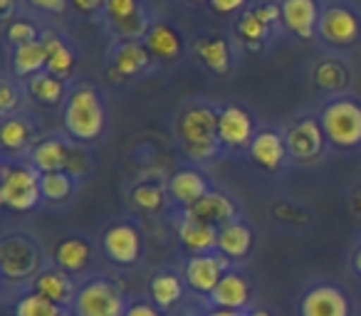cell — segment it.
<instances>
[{"label": "cell", "mask_w": 361, "mask_h": 316, "mask_svg": "<svg viewBox=\"0 0 361 316\" xmlns=\"http://www.w3.org/2000/svg\"><path fill=\"white\" fill-rule=\"evenodd\" d=\"M176 141L191 161H213L223 148L218 139V109H213L211 104L188 106L176 121Z\"/></svg>", "instance_id": "cell-1"}, {"label": "cell", "mask_w": 361, "mask_h": 316, "mask_svg": "<svg viewBox=\"0 0 361 316\" xmlns=\"http://www.w3.org/2000/svg\"><path fill=\"white\" fill-rule=\"evenodd\" d=\"M62 121H65V131L77 144L99 141L106 129V109L102 94L90 84L75 87L65 99Z\"/></svg>", "instance_id": "cell-2"}, {"label": "cell", "mask_w": 361, "mask_h": 316, "mask_svg": "<svg viewBox=\"0 0 361 316\" xmlns=\"http://www.w3.org/2000/svg\"><path fill=\"white\" fill-rule=\"evenodd\" d=\"M42 173L32 163L3 161L0 168V203L13 213H27L42 201Z\"/></svg>", "instance_id": "cell-3"}, {"label": "cell", "mask_w": 361, "mask_h": 316, "mask_svg": "<svg viewBox=\"0 0 361 316\" xmlns=\"http://www.w3.org/2000/svg\"><path fill=\"white\" fill-rule=\"evenodd\" d=\"M326 141L336 148H356L361 146V104L356 99H331L319 114Z\"/></svg>", "instance_id": "cell-4"}, {"label": "cell", "mask_w": 361, "mask_h": 316, "mask_svg": "<svg viewBox=\"0 0 361 316\" xmlns=\"http://www.w3.org/2000/svg\"><path fill=\"white\" fill-rule=\"evenodd\" d=\"M126 299L111 279H90L80 286L72 304L75 316H126Z\"/></svg>", "instance_id": "cell-5"}, {"label": "cell", "mask_w": 361, "mask_h": 316, "mask_svg": "<svg viewBox=\"0 0 361 316\" xmlns=\"http://www.w3.org/2000/svg\"><path fill=\"white\" fill-rule=\"evenodd\" d=\"M0 272L8 282H23L40 272V250L25 235H8L0 242Z\"/></svg>", "instance_id": "cell-6"}, {"label": "cell", "mask_w": 361, "mask_h": 316, "mask_svg": "<svg viewBox=\"0 0 361 316\" xmlns=\"http://www.w3.org/2000/svg\"><path fill=\"white\" fill-rule=\"evenodd\" d=\"M317 35L322 42L331 47H351L359 42L361 37V18L356 11H351L344 3H334V6L322 11L319 30Z\"/></svg>", "instance_id": "cell-7"}, {"label": "cell", "mask_w": 361, "mask_h": 316, "mask_svg": "<svg viewBox=\"0 0 361 316\" xmlns=\"http://www.w3.org/2000/svg\"><path fill=\"white\" fill-rule=\"evenodd\" d=\"M109 60L111 82H126L131 77L144 75L156 62L144 40H116V45L111 47Z\"/></svg>", "instance_id": "cell-8"}, {"label": "cell", "mask_w": 361, "mask_h": 316, "mask_svg": "<svg viewBox=\"0 0 361 316\" xmlns=\"http://www.w3.org/2000/svg\"><path fill=\"white\" fill-rule=\"evenodd\" d=\"M218 139H221L223 148H250L252 139H255V121H252L250 111L238 104L218 109Z\"/></svg>", "instance_id": "cell-9"}, {"label": "cell", "mask_w": 361, "mask_h": 316, "mask_svg": "<svg viewBox=\"0 0 361 316\" xmlns=\"http://www.w3.org/2000/svg\"><path fill=\"white\" fill-rule=\"evenodd\" d=\"M231 270V260L221 252H206V255H193L186 262L183 270V279L198 294L211 296V291L218 286V282L223 279V274Z\"/></svg>", "instance_id": "cell-10"}, {"label": "cell", "mask_w": 361, "mask_h": 316, "mask_svg": "<svg viewBox=\"0 0 361 316\" xmlns=\"http://www.w3.org/2000/svg\"><path fill=\"white\" fill-rule=\"evenodd\" d=\"M102 250L109 257L114 265L119 267H129L134 265L141 257V232L139 227H134L131 222H116L102 237Z\"/></svg>", "instance_id": "cell-11"}, {"label": "cell", "mask_w": 361, "mask_h": 316, "mask_svg": "<svg viewBox=\"0 0 361 316\" xmlns=\"http://www.w3.org/2000/svg\"><path fill=\"white\" fill-rule=\"evenodd\" d=\"M287 151L295 161H314L319 158L324 151L326 134L322 129L319 119H300L297 124H292L285 134Z\"/></svg>", "instance_id": "cell-12"}, {"label": "cell", "mask_w": 361, "mask_h": 316, "mask_svg": "<svg viewBox=\"0 0 361 316\" xmlns=\"http://www.w3.org/2000/svg\"><path fill=\"white\" fill-rule=\"evenodd\" d=\"M300 316H351V304L336 284H317L305 291Z\"/></svg>", "instance_id": "cell-13"}, {"label": "cell", "mask_w": 361, "mask_h": 316, "mask_svg": "<svg viewBox=\"0 0 361 316\" xmlns=\"http://www.w3.org/2000/svg\"><path fill=\"white\" fill-rule=\"evenodd\" d=\"M282 25L300 40H312L319 30V0H280Z\"/></svg>", "instance_id": "cell-14"}, {"label": "cell", "mask_w": 361, "mask_h": 316, "mask_svg": "<svg viewBox=\"0 0 361 316\" xmlns=\"http://www.w3.org/2000/svg\"><path fill=\"white\" fill-rule=\"evenodd\" d=\"M247 151H250L252 163H255V166H260L262 171H267V173L280 171V168L285 166L287 156H290L285 134H280V131H272V129L257 131Z\"/></svg>", "instance_id": "cell-15"}, {"label": "cell", "mask_w": 361, "mask_h": 316, "mask_svg": "<svg viewBox=\"0 0 361 316\" xmlns=\"http://www.w3.org/2000/svg\"><path fill=\"white\" fill-rule=\"evenodd\" d=\"M180 215L193 217V220H201L208 222V225H216L223 227L228 222L238 220V206L228 193L223 191H211L206 198L196 203L193 208H186V210H180Z\"/></svg>", "instance_id": "cell-16"}, {"label": "cell", "mask_w": 361, "mask_h": 316, "mask_svg": "<svg viewBox=\"0 0 361 316\" xmlns=\"http://www.w3.org/2000/svg\"><path fill=\"white\" fill-rule=\"evenodd\" d=\"M211 193L208 178L198 168H180L171 176L169 183V196L173 198L176 206H180V210L193 208L201 198H206Z\"/></svg>", "instance_id": "cell-17"}, {"label": "cell", "mask_w": 361, "mask_h": 316, "mask_svg": "<svg viewBox=\"0 0 361 316\" xmlns=\"http://www.w3.org/2000/svg\"><path fill=\"white\" fill-rule=\"evenodd\" d=\"M144 42L151 55H154V60L164 62V65H171V62L180 60V55H183V35L166 20L151 23Z\"/></svg>", "instance_id": "cell-18"}, {"label": "cell", "mask_w": 361, "mask_h": 316, "mask_svg": "<svg viewBox=\"0 0 361 316\" xmlns=\"http://www.w3.org/2000/svg\"><path fill=\"white\" fill-rule=\"evenodd\" d=\"M250 299H252V286L247 282V277L238 270H228L223 274V279L218 282L216 289L211 291V304L223 306V309L245 311Z\"/></svg>", "instance_id": "cell-19"}, {"label": "cell", "mask_w": 361, "mask_h": 316, "mask_svg": "<svg viewBox=\"0 0 361 316\" xmlns=\"http://www.w3.org/2000/svg\"><path fill=\"white\" fill-rule=\"evenodd\" d=\"M32 291L47 296V299L60 306H72L80 289H77V284L65 270L55 267V270H40L32 277Z\"/></svg>", "instance_id": "cell-20"}, {"label": "cell", "mask_w": 361, "mask_h": 316, "mask_svg": "<svg viewBox=\"0 0 361 316\" xmlns=\"http://www.w3.org/2000/svg\"><path fill=\"white\" fill-rule=\"evenodd\" d=\"M252 245H255V232H252V227L247 225V222H243L240 217L218 230V252L226 255L231 262L245 260L252 252Z\"/></svg>", "instance_id": "cell-21"}, {"label": "cell", "mask_w": 361, "mask_h": 316, "mask_svg": "<svg viewBox=\"0 0 361 316\" xmlns=\"http://www.w3.org/2000/svg\"><path fill=\"white\" fill-rule=\"evenodd\" d=\"M176 230H178L180 245L186 247L188 252H193V255H206V252L218 250V230H221V227L180 215Z\"/></svg>", "instance_id": "cell-22"}, {"label": "cell", "mask_w": 361, "mask_h": 316, "mask_svg": "<svg viewBox=\"0 0 361 316\" xmlns=\"http://www.w3.org/2000/svg\"><path fill=\"white\" fill-rule=\"evenodd\" d=\"M196 57L213 72V75H228L233 70V47L226 37L211 35V37H198L196 45Z\"/></svg>", "instance_id": "cell-23"}, {"label": "cell", "mask_w": 361, "mask_h": 316, "mask_svg": "<svg viewBox=\"0 0 361 316\" xmlns=\"http://www.w3.org/2000/svg\"><path fill=\"white\" fill-rule=\"evenodd\" d=\"M70 144L62 141L60 136H50V139L40 141L32 146L30 151V163L40 173H52V171H65L67 161H70Z\"/></svg>", "instance_id": "cell-24"}, {"label": "cell", "mask_w": 361, "mask_h": 316, "mask_svg": "<svg viewBox=\"0 0 361 316\" xmlns=\"http://www.w3.org/2000/svg\"><path fill=\"white\" fill-rule=\"evenodd\" d=\"M92 262V247L85 237H65L55 245V265L67 274H82Z\"/></svg>", "instance_id": "cell-25"}, {"label": "cell", "mask_w": 361, "mask_h": 316, "mask_svg": "<svg viewBox=\"0 0 361 316\" xmlns=\"http://www.w3.org/2000/svg\"><path fill=\"white\" fill-rule=\"evenodd\" d=\"M40 40H42V45H45V50H47V72L57 75L60 80H67V77H70L72 72H75V67H77L75 50L67 45L65 37L57 35V32H52V30L42 32Z\"/></svg>", "instance_id": "cell-26"}, {"label": "cell", "mask_w": 361, "mask_h": 316, "mask_svg": "<svg viewBox=\"0 0 361 316\" xmlns=\"http://www.w3.org/2000/svg\"><path fill=\"white\" fill-rule=\"evenodd\" d=\"M47 70V50L42 40L13 47V75L18 80H30Z\"/></svg>", "instance_id": "cell-27"}, {"label": "cell", "mask_w": 361, "mask_h": 316, "mask_svg": "<svg viewBox=\"0 0 361 316\" xmlns=\"http://www.w3.org/2000/svg\"><path fill=\"white\" fill-rule=\"evenodd\" d=\"M149 296L159 309H171L183 299V279L173 272H159L149 282Z\"/></svg>", "instance_id": "cell-28"}, {"label": "cell", "mask_w": 361, "mask_h": 316, "mask_svg": "<svg viewBox=\"0 0 361 316\" xmlns=\"http://www.w3.org/2000/svg\"><path fill=\"white\" fill-rule=\"evenodd\" d=\"M0 144L6 153H25L32 144V126L23 116H8L0 126Z\"/></svg>", "instance_id": "cell-29"}, {"label": "cell", "mask_w": 361, "mask_h": 316, "mask_svg": "<svg viewBox=\"0 0 361 316\" xmlns=\"http://www.w3.org/2000/svg\"><path fill=\"white\" fill-rule=\"evenodd\" d=\"M27 91H30L32 99H37L45 106H57L60 101L67 99L65 80H60V77L52 75V72H47V70L27 80Z\"/></svg>", "instance_id": "cell-30"}, {"label": "cell", "mask_w": 361, "mask_h": 316, "mask_svg": "<svg viewBox=\"0 0 361 316\" xmlns=\"http://www.w3.org/2000/svg\"><path fill=\"white\" fill-rule=\"evenodd\" d=\"M40 188H42V201L52 203V206H60V203H67L75 196V178L67 171L42 173Z\"/></svg>", "instance_id": "cell-31"}, {"label": "cell", "mask_w": 361, "mask_h": 316, "mask_svg": "<svg viewBox=\"0 0 361 316\" xmlns=\"http://www.w3.org/2000/svg\"><path fill=\"white\" fill-rule=\"evenodd\" d=\"M16 316H70L67 306H60L50 301L47 296L37 294V291H27L16 301Z\"/></svg>", "instance_id": "cell-32"}, {"label": "cell", "mask_w": 361, "mask_h": 316, "mask_svg": "<svg viewBox=\"0 0 361 316\" xmlns=\"http://www.w3.org/2000/svg\"><path fill=\"white\" fill-rule=\"evenodd\" d=\"M141 13H146L141 0H106L104 18L106 25L111 27V32H116L119 27H124L126 23H131L134 18H139Z\"/></svg>", "instance_id": "cell-33"}, {"label": "cell", "mask_w": 361, "mask_h": 316, "mask_svg": "<svg viewBox=\"0 0 361 316\" xmlns=\"http://www.w3.org/2000/svg\"><path fill=\"white\" fill-rule=\"evenodd\" d=\"M349 82V72L336 60H324L314 67V84L324 91H339Z\"/></svg>", "instance_id": "cell-34"}, {"label": "cell", "mask_w": 361, "mask_h": 316, "mask_svg": "<svg viewBox=\"0 0 361 316\" xmlns=\"http://www.w3.org/2000/svg\"><path fill=\"white\" fill-rule=\"evenodd\" d=\"M270 32H272V27L265 25V23L255 15V11L243 13L240 20H238V35H240L243 42L250 47H260L262 42L270 37Z\"/></svg>", "instance_id": "cell-35"}, {"label": "cell", "mask_w": 361, "mask_h": 316, "mask_svg": "<svg viewBox=\"0 0 361 316\" xmlns=\"http://www.w3.org/2000/svg\"><path fill=\"white\" fill-rule=\"evenodd\" d=\"M131 203H134L136 210L144 213H159L166 203V193L156 183H139V186L131 191Z\"/></svg>", "instance_id": "cell-36"}, {"label": "cell", "mask_w": 361, "mask_h": 316, "mask_svg": "<svg viewBox=\"0 0 361 316\" xmlns=\"http://www.w3.org/2000/svg\"><path fill=\"white\" fill-rule=\"evenodd\" d=\"M40 37H42L40 27H37L35 23L25 20V18H16V20H11L6 27V40L11 42L13 47L27 45V42H37Z\"/></svg>", "instance_id": "cell-37"}, {"label": "cell", "mask_w": 361, "mask_h": 316, "mask_svg": "<svg viewBox=\"0 0 361 316\" xmlns=\"http://www.w3.org/2000/svg\"><path fill=\"white\" fill-rule=\"evenodd\" d=\"M20 101H23L20 87H18L11 77H6L3 84H0V114L6 116V119L8 116H13V111L20 106Z\"/></svg>", "instance_id": "cell-38"}, {"label": "cell", "mask_w": 361, "mask_h": 316, "mask_svg": "<svg viewBox=\"0 0 361 316\" xmlns=\"http://www.w3.org/2000/svg\"><path fill=\"white\" fill-rule=\"evenodd\" d=\"M65 171L70 173V176L75 178V181H77V178H82V176H87V173H90V161H87V153H85V151H72Z\"/></svg>", "instance_id": "cell-39"}, {"label": "cell", "mask_w": 361, "mask_h": 316, "mask_svg": "<svg viewBox=\"0 0 361 316\" xmlns=\"http://www.w3.org/2000/svg\"><path fill=\"white\" fill-rule=\"evenodd\" d=\"M252 11H255V15L270 27L275 25L277 20H282V13H280V6H277V3H260V6L252 8Z\"/></svg>", "instance_id": "cell-40"}, {"label": "cell", "mask_w": 361, "mask_h": 316, "mask_svg": "<svg viewBox=\"0 0 361 316\" xmlns=\"http://www.w3.org/2000/svg\"><path fill=\"white\" fill-rule=\"evenodd\" d=\"M70 6L80 15H97V13H104L106 0H70Z\"/></svg>", "instance_id": "cell-41"}, {"label": "cell", "mask_w": 361, "mask_h": 316, "mask_svg": "<svg viewBox=\"0 0 361 316\" xmlns=\"http://www.w3.org/2000/svg\"><path fill=\"white\" fill-rule=\"evenodd\" d=\"M208 6L213 8V13L218 15H233V13L243 11L247 6V0H211Z\"/></svg>", "instance_id": "cell-42"}, {"label": "cell", "mask_w": 361, "mask_h": 316, "mask_svg": "<svg viewBox=\"0 0 361 316\" xmlns=\"http://www.w3.org/2000/svg\"><path fill=\"white\" fill-rule=\"evenodd\" d=\"M27 3L42 13H52V15H57L70 6V0H27Z\"/></svg>", "instance_id": "cell-43"}, {"label": "cell", "mask_w": 361, "mask_h": 316, "mask_svg": "<svg viewBox=\"0 0 361 316\" xmlns=\"http://www.w3.org/2000/svg\"><path fill=\"white\" fill-rule=\"evenodd\" d=\"M126 316H164L161 309L156 304H149V301H136L126 309Z\"/></svg>", "instance_id": "cell-44"}, {"label": "cell", "mask_w": 361, "mask_h": 316, "mask_svg": "<svg viewBox=\"0 0 361 316\" xmlns=\"http://www.w3.org/2000/svg\"><path fill=\"white\" fill-rule=\"evenodd\" d=\"M16 0H0V18L6 23H11V20H16Z\"/></svg>", "instance_id": "cell-45"}, {"label": "cell", "mask_w": 361, "mask_h": 316, "mask_svg": "<svg viewBox=\"0 0 361 316\" xmlns=\"http://www.w3.org/2000/svg\"><path fill=\"white\" fill-rule=\"evenodd\" d=\"M206 316H245L243 311H235V309H223V306H213Z\"/></svg>", "instance_id": "cell-46"}, {"label": "cell", "mask_w": 361, "mask_h": 316, "mask_svg": "<svg viewBox=\"0 0 361 316\" xmlns=\"http://www.w3.org/2000/svg\"><path fill=\"white\" fill-rule=\"evenodd\" d=\"M351 265H354V270H356V274L361 277V245L354 250V260H351Z\"/></svg>", "instance_id": "cell-47"}, {"label": "cell", "mask_w": 361, "mask_h": 316, "mask_svg": "<svg viewBox=\"0 0 361 316\" xmlns=\"http://www.w3.org/2000/svg\"><path fill=\"white\" fill-rule=\"evenodd\" d=\"M354 210H356V215L361 217V191H359V193H356V196H354Z\"/></svg>", "instance_id": "cell-48"}, {"label": "cell", "mask_w": 361, "mask_h": 316, "mask_svg": "<svg viewBox=\"0 0 361 316\" xmlns=\"http://www.w3.org/2000/svg\"><path fill=\"white\" fill-rule=\"evenodd\" d=\"M245 316H272L270 311H265V309H252V311H247Z\"/></svg>", "instance_id": "cell-49"}, {"label": "cell", "mask_w": 361, "mask_h": 316, "mask_svg": "<svg viewBox=\"0 0 361 316\" xmlns=\"http://www.w3.org/2000/svg\"><path fill=\"white\" fill-rule=\"evenodd\" d=\"M191 3H211V0H191Z\"/></svg>", "instance_id": "cell-50"}]
</instances>
